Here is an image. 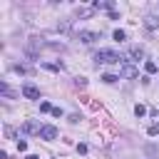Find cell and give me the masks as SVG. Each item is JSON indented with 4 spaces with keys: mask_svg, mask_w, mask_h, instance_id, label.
<instances>
[{
    "mask_svg": "<svg viewBox=\"0 0 159 159\" xmlns=\"http://www.w3.org/2000/svg\"><path fill=\"white\" fill-rule=\"evenodd\" d=\"M94 60H97V65H119L124 57H119L117 50H99L94 55Z\"/></svg>",
    "mask_w": 159,
    "mask_h": 159,
    "instance_id": "1",
    "label": "cell"
},
{
    "mask_svg": "<svg viewBox=\"0 0 159 159\" xmlns=\"http://www.w3.org/2000/svg\"><path fill=\"white\" fill-rule=\"evenodd\" d=\"M139 60H144V50L139 45H132L129 52H127V57H124V62H139Z\"/></svg>",
    "mask_w": 159,
    "mask_h": 159,
    "instance_id": "2",
    "label": "cell"
},
{
    "mask_svg": "<svg viewBox=\"0 0 159 159\" xmlns=\"http://www.w3.org/2000/svg\"><path fill=\"white\" fill-rule=\"evenodd\" d=\"M119 75H122V77H127V80H134V77L139 75V70H137V67H134L132 62H124V60H122V67H119Z\"/></svg>",
    "mask_w": 159,
    "mask_h": 159,
    "instance_id": "3",
    "label": "cell"
},
{
    "mask_svg": "<svg viewBox=\"0 0 159 159\" xmlns=\"http://www.w3.org/2000/svg\"><path fill=\"white\" fill-rule=\"evenodd\" d=\"M57 127L55 124H42V132H40V139H45V142H52V139H57Z\"/></svg>",
    "mask_w": 159,
    "mask_h": 159,
    "instance_id": "4",
    "label": "cell"
},
{
    "mask_svg": "<svg viewBox=\"0 0 159 159\" xmlns=\"http://www.w3.org/2000/svg\"><path fill=\"white\" fill-rule=\"evenodd\" d=\"M22 132H25V134H37V137H40L42 124H40V122H35V119H27V122L22 124Z\"/></svg>",
    "mask_w": 159,
    "mask_h": 159,
    "instance_id": "5",
    "label": "cell"
},
{
    "mask_svg": "<svg viewBox=\"0 0 159 159\" xmlns=\"http://www.w3.org/2000/svg\"><path fill=\"white\" fill-rule=\"evenodd\" d=\"M22 97L25 99H40V89L27 82V84H22Z\"/></svg>",
    "mask_w": 159,
    "mask_h": 159,
    "instance_id": "6",
    "label": "cell"
},
{
    "mask_svg": "<svg viewBox=\"0 0 159 159\" xmlns=\"http://www.w3.org/2000/svg\"><path fill=\"white\" fill-rule=\"evenodd\" d=\"M80 40H82L84 45H92V42H97V40H99V32H92V30H82V32H80Z\"/></svg>",
    "mask_w": 159,
    "mask_h": 159,
    "instance_id": "7",
    "label": "cell"
},
{
    "mask_svg": "<svg viewBox=\"0 0 159 159\" xmlns=\"http://www.w3.org/2000/svg\"><path fill=\"white\" fill-rule=\"evenodd\" d=\"M94 10H109V12H112V10H114V5H112L109 0H104V2H99V0H97V2H94Z\"/></svg>",
    "mask_w": 159,
    "mask_h": 159,
    "instance_id": "8",
    "label": "cell"
},
{
    "mask_svg": "<svg viewBox=\"0 0 159 159\" xmlns=\"http://www.w3.org/2000/svg\"><path fill=\"white\" fill-rule=\"evenodd\" d=\"M94 12V7H77V17H89Z\"/></svg>",
    "mask_w": 159,
    "mask_h": 159,
    "instance_id": "9",
    "label": "cell"
},
{
    "mask_svg": "<svg viewBox=\"0 0 159 159\" xmlns=\"http://www.w3.org/2000/svg\"><path fill=\"white\" fill-rule=\"evenodd\" d=\"M144 25H147L149 30H157V27H159V20H157V17H147V20H144Z\"/></svg>",
    "mask_w": 159,
    "mask_h": 159,
    "instance_id": "10",
    "label": "cell"
},
{
    "mask_svg": "<svg viewBox=\"0 0 159 159\" xmlns=\"http://www.w3.org/2000/svg\"><path fill=\"white\" fill-rule=\"evenodd\" d=\"M15 72H20V75H30L32 67H27V65H15Z\"/></svg>",
    "mask_w": 159,
    "mask_h": 159,
    "instance_id": "11",
    "label": "cell"
},
{
    "mask_svg": "<svg viewBox=\"0 0 159 159\" xmlns=\"http://www.w3.org/2000/svg\"><path fill=\"white\" fill-rule=\"evenodd\" d=\"M144 70H147V75H154V72H157V62H149V60H147V62H144Z\"/></svg>",
    "mask_w": 159,
    "mask_h": 159,
    "instance_id": "12",
    "label": "cell"
},
{
    "mask_svg": "<svg viewBox=\"0 0 159 159\" xmlns=\"http://www.w3.org/2000/svg\"><path fill=\"white\" fill-rule=\"evenodd\" d=\"M119 77L117 75H102V82H107V84H112V82H117Z\"/></svg>",
    "mask_w": 159,
    "mask_h": 159,
    "instance_id": "13",
    "label": "cell"
},
{
    "mask_svg": "<svg viewBox=\"0 0 159 159\" xmlns=\"http://www.w3.org/2000/svg\"><path fill=\"white\" fill-rule=\"evenodd\" d=\"M52 109H55V107H50V102H45V99L40 102V112H52Z\"/></svg>",
    "mask_w": 159,
    "mask_h": 159,
    "instance_id": "14",
    "label": "cell"
},
{
    "mask_svg": "<svg viewBox=\"0 0 159 159\" xmlns=\"http://www.w3.org/2000/svg\"><path fill=\"white\" fill-rule=\"evenodd\" d=\"M134 114H137V117H144V114H147V107L137 104V107H134Z\"/></svg>",
    "mask_w": 159,
    "mask_h": 159,
    "instance_id": "15",
    "label": "cell"
},
{
    "mask_svg": "<svg viewBox=\"0 0 159 159\" xmlns=\"http://www.w3.org/2000/svg\"><path fill=\"white\" fill-rule=\"evenodd\" d=\"M124 37H127V35H124V30H114V40H119V42H122Z\"/></svg>",
    "mask_w": 159,
    "mask_h": 159,
    "instance_id": "16",
    "label": "cell"
},
{
    "mask_svg": "<svg viewBox=\"0 0 159 159\" xmlns=\"http://www.w3.org/2000/svg\"><path fill=\"white\" fill-rule=\"evenodd\" d=\"M75 84H77V87H87V80H84V77H77Z\"/></svg>",
    "mask_w": 159,
    "mask_h": 159,
    "instance_id": "17",
    "label": "cell"
},
{
    "mask_svg": "<svg viewBox=\"0 0 159 159\" xmlns=\"http://www.w3.org/2000/svg\"><path fill=\"white\" fill-rule=\"evenodd\" d=\"M147 132H149V134H152V137H154V134H159V124H152V127H149V129H147Z\"/></svg>",
    "mask_w": 159,
    "mask_h": 159,
    "instance_id": "18",
    "label": "cell"
},
{
    "mask_svg": "<svg viewBox=\"0 0 159 159\" xmlns=\"http://www.w3.org/2000/svg\"><path fill=\"white\" fill-rule=\"evenodd\" d=\"M25 159H40V157H37V154H27Z\"/></svg>",
    "mask_w": 159,
    "mask_h": 159,
    "instance_id": "19",
    "label": "cell"
}]
</instances>
